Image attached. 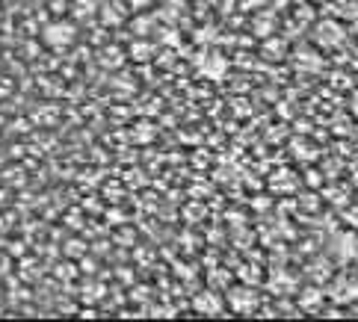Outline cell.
Returning <instances> with one entry per match:
<instances>
[{"label":"cell","instance_id":"cell-1","mask_svg":"<svg viewBox=\"0 0 358 322\" xmlns=\"http://www.w3.org/2000/svg\"><path fill=\"white\" fill-rule=\"evenodd\" d=\"M261 293H255L252 287H231L228 290V295H225V307H231L234 314H240V316H255L261 311Z\"/></svg>","mask_w":358,"mask_h":322},{"label":"cell","instance_id":"cell-2","mask_svg":"<svg viewBox=\"0 0 358 322\" xmlns=\"http://www.w3.org/2000/svg\"><path fill=\"white\" fill-rule=\"evenodd\" d=\"M326 299H331L335 305H352L358 299V278L352 272H338L329 278V290Z\"/></svg>","mask_w":358,"mask_h":322},{"label":"cell","instance_id":"cell-3","mask_svg":"<svg viewBox=\"0 0 358 322\" xmlns=\"http://www.w3.org/2000/svg\"><path fill=\"white\" fill-rule=\"evenodd\" d=\"M326 305V290H320L317 284L296 290V311L299 314H320Z\"/></svg>","mask_w":358,"mask_h":322},{"label":"cell","instance_id":"cell-4","mask_svg":"<svg viewBox=\"0 0 358 322\" xmlns=\"http://www.w3.org/2000/svg\"><path fill=\"white\" fill-rule=\"evenodd\" d=\"M193 311L199 316H222L225 314V299L222 295H216L213 290H201L193 299Z\"/></svg>","mask_w":358,"mask_h":322},{"label":"cell","instance_id":"cell-5","mask_svg":"<svg viewBox=\"0 0 358 322\" xmlns=\"http://www.w3.org/2000/svg\"><path fill=\"white\" fill-rule=\"evenodd\" d=\"M71 38H74V27L69 21H57V24H50V27L45 30V42L50 47H66Z\"/></svg>","mask_w":358,"mask_h":322}]
</instances>
